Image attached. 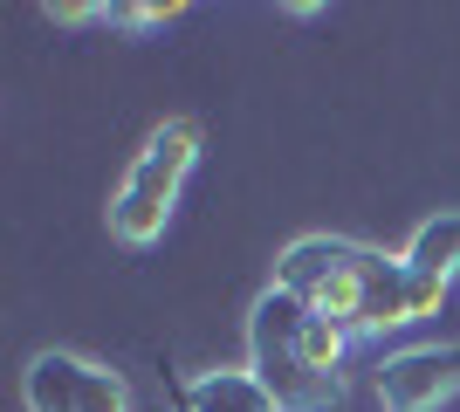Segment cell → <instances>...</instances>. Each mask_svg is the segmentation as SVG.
Returning a JSON list of instances; mask_svg holds the SVG:
<instances>
[{
  "label": "cell",
  "instance_id": "8",
  "mask_svg": "<svg viewBox=\"0 0 460 412\" xmlns=\"http://www.w3.org/2000/svg\"><path fill=\"white\" fill-rule=\"evenodd\" d=\"M405 261H412L420 275H433V282H447V275L460 268V214H433L420 234H412Z\"/></svg>",
  "mask_w": 460,
  "mask_h": 412
},
{
  "label": "cell",
  "instance_id": "4",
  "mask_svg": "<svg viewBox=\"0 0 460 412\" xmlns=\"http://www.w3.org/2000/svg\"><path fill=\"white\" fill-rule=\"evenodd\" d=\"M21 399H28V412H131L124 378L76 351H41L21 378Z\"/></svg>",
  "mask_w": 460,
  "mask_h": 412
},
{
  "label": "cell",
  "instance_id": "7",
  "mask_svg": "<svg viewBox=\"0 0 460 412\" xmlns=\"http://www.w3.org/2000/svg\"><path fill=\"white\" fill-rule=\"evenodd\" d=\"M186 406L192 412H282V406H275V392L254 372H207L186 392Z\"/></svg>",
  "mask_w": 460,
  "mask_h": 412
},
{
  "label": "cell",
  "instance_id": "1",
  "mask_svg": "<svg viewBox=\"0 0 460 412\" xmlns=\"http://www.w3.org/2000/svg\"><path fill=\"white\" fill-rule=\"evenodd\" d=\"M440 295H447V282L420 275L405 255H378V248H365V261H358L337 289H323L316 310L337 316L350 337H371V330H399V323H412V316H433V310H440Z\"/></svg>",
  "mask_w": 460,
  "mask_h": 412
},
{
  "label": "cell",
  "instance_id": "3",
  "mask_svg": "<svg viewBox=\"0 0 460 412\" xmlns=\"http://www.w3.org/2000/svg\"><path fill=\"white\" fill-rule=\"evenodd\" d=\"M192 158H199V124H186V118L158 124V131L145 137V152L131 158V172H124V186H117V199H111V234L117 241L145 248V241L165 234Z\"/></svg>",
  "mask_w": 460,
  "mask_h": 412
},
{
  "label": "cell",
  "instance_id": "9",
  "mask_svg": "<svg viewBox=\"0 0 460 412\" xmlns=\"http://www.w3.org/2000/svg\"><path fill=\"white\" fill-rule=\"evenodd\" d=\"M344 344H350V330L337 323V316L309 310V330H303V357H309V372H316V378H337V357H344Z\"/></svg>",
  "mask_w": 460,
  "mask_h": 412
},
{
  "label": "cell",
  "instance_id": "5",
  "mask_svg": "<svg viewBox=\"0 0 460 412\" xmlns=\"http://www.w3.org/2000/svg\"><path fill=\"white\" fill-rule=\"evenodd\" d=\"M460 392V344H420L378 364V399L392 412H433Z\"/></svg>",
  "mask_w": 460,
  "mask_h": 412
},
{
  "label": "cell",
  "instance_id": "6",
  "mask_svg": "<svg viewBox=\"0 0 460 412\" xmlns=\"http://www.w3.org/2000/svg\"><path fill=\"white\" fill-rule=\"evenodd\" d=\"M365 261V248L358 241H337V234H309V241H296L282 261H275V289H288V295H303L309 310L323 302V289H337L350 268Z\"/></svg>",
  "mask_w": 460,
  "mask_h": 412
},
{
  "label": "cell",
  "instance_id": "2",
  "mask_svg": "<svg viewBox=\"0 0 460 412\" xmlns=\"http://www.w3.org/2000/svg\"><path fill=\"white\" fill-rule=\"evenodd\" d=\"M303 330H309V302L288 289H269L248 316V372L275 392L282 412H323L337 399V378H316L303 357Z\"/></svg>",
  "mask_w": 460,
  "mask_h": 412
}]
</instances>
